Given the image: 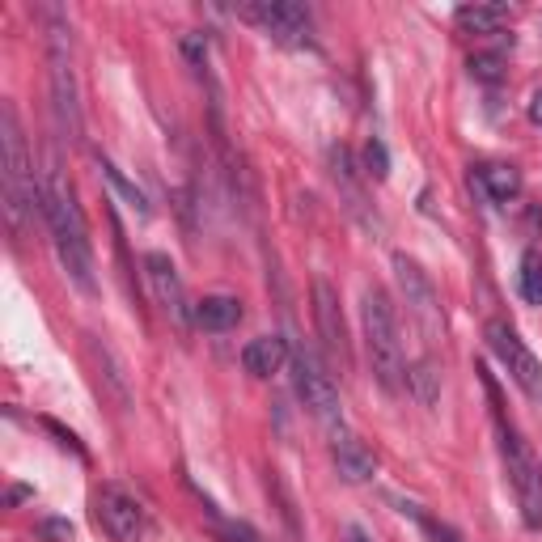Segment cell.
Segmentation results:
<instances>
[{
	"label": "cell",
	"instance_id": "7a4b0ae2",
	"mask_svg": "<svg viewBox=\"0 0 542 542\" xmlns=\"http://www.w3.org/2000/svg\"><path fill=\"white\" fill-rule=\"evenodd\" d=\"M0 174H5V212H9V225L22 229L26 216L39 212L43 216V183H34V170H30V153H26V140L22 128H17V111L5 106L0 111Z\"/></svg>",
	"mask_w": 542,
	"mask_h": 542
},
{
	"label": "cell",
	"instance_id": "ba28073f",
	"mask_svg": "<svg viewBox=\"0 0 542 542\" xmlns=\"http://www.w3.org/2000/svg\"><path fill=\"white\" fill-rule=\"evenodd\" d=\"M94 513L102 521V530L111 534L115 542H140L144 530H149V513L144 504L119 483H102L98 496H94Z\"/></svg>",
	"mask_w": 542,
	"mask_h": 542
},
{
	"label": "cell",
	"instance_id": "9a60e30c",
	"mask_svg": "<svg viewBox=\"0 0 542 542\" xmlns=\"http://www.w3.org/2000/svg\"><path fill=\"white\" fill-rule=\"evenodd\" d=\"M284 360H288V343H284L280 335H259V339H250L246 348H242V369H246L250 377L280 373Z\"/></svg>",
	"mask_w": 542,
	"mask_h": 542
},
{
	"label": "cell",
	"instance_id": "9c48e42d",
	"mask_svg": "<svg viewBox=\"0 0 542 542\" xmlns=\"http://www.w3.org/2000/svg\"><path fill=\"white\" fill-rule=\"evenodd\" d=\"M242 17L259 22L276 43L301 47L305 39H310V9L297 5V0H259V5H246Z\"/></svg>",
	"mask_w": 542,
	"mask_h": 542
},
{
	"label": "cell",
	"instance_id": "d4e9b609",
	"mask_svg": "<svg viewBox=\"0 0 542 542\" xmlns=\"http://www.w3.org/2000/svg\"><path fill=\"white\" fill-rule=\"evenodd\" d=\"M39 538H47V542H68V538H72V521H64V517L39 521Z\"/></svg>",
	"mask_w": 542,
	"mask_h": 542
},
{
	"label": "cell",
	"instance_id": "ffe728a7",
	"mask_svg": "<svg viewBox=\"0 0 542 542\" xmlns=\"http://www.w3.org/2000/svg\"><path fill=\"white\" fill-rule=\"evenodd\" d=\"M89 352H94V356L102 360V365H106V369H102V377H106V386H111V394H115V399H119L123 407H128V403H132V394H128V373H123V365H119V356H115L111 348H106V343H98V339H94V343H89Z\"/></svg>",
	"mask_w": 542,
	"mask_h": 542
},
{
	"label": "cell",
	"instance_id": "7402d4cb",
	"mask_svg": "<svg viewBox=\"0 0 542 542\" xmlns=\"http://www.w3.org/2000/svg\"><path fill=\"white\" fill-rule=\"evenodd\" d=\"M521 297L530 305H542V259L538 250H526L521 255Z\"/></svg>",
	"mask_w": 542,
	"mask_h": 542
},
{
	"label": "cell",
	"instance_id": "6da1fadb",
	"mask_svg": "<svg viewBox=\"0 0 542 542\" xmlns=\"http://www.w3.org/2000/svg\"><path fill=\"white\" fill-rule=\"evenodd\" d=\"M39 183H43V221L51 229V242H56L60 267L68 271L77 288L94 293V246H89V229H85L77 195H72V183L60 174L56 161L43 170Z\"/></svg>",
	"mask_w": 542,
	"mask_h": 542
},
{
	"label": "cell",
	"instance_id": "5b68a950",
	"mask_svg": "<svg viewBox=\"0 0 542 542\" xmlns=\"http://www.w3.org/2000/svg\"><path fill=\"white\" fill-rule=\"evenodd\" d=\"M51 106H56V123L64 140H81V102H77V77H72V47L68 30L51 26Z\"/></svg>",
	"mask_w": 542,
	"mask_h": 542
},
{
	"label": "cell",
	"instance_id": "4dcf8cb0",
	"mask_svg": "<svg viewBox=\"0 0 542 542\" xmlns=\"http://www.w3.org/2000/svg\"><path fill=\"white\" fill-rule=\"evenodd\" d=\"M34 492H30V487H13V492H9V504H22V500H30Z\"/></svg>",
	"mask_w": 542,
	"mask_h": 542
},
{
	"label": "cell",
	"instance_id": "30bf717a",
	"mask_svg": "<svg viewBox=\"0 0 542 542\" xmlns=\"http://www.w3.org/2000/svg\"><path fill=\"white\" fill-rule=\"evenodd\" d=\"M394 276H399V288L411 305V314L420 318V327L428 335H437L441 331V305H437V293H432V284L420 271V263L407 259V255H394Z\"/></svg>",
	"mask_w": 542,
	"mask_h": 542
},
{
	"label": "cell",
	"instance_id": "83f0119b",
	"mask_svg": "<svg viewBox=\"0 0 542 542\" xmlns=\"http://www.w3.org/2000/svg\"><path fill=\"white\" fill-rule=\"evenodd\" d=\"M424 526H428V534L437 538V542H462L458 530H449V526H437V521H424Z\"/></svg>",
	"mask_w": 542,
	"mask_h": 542
},
{
	"label": "cell",
	"instance_id": "3957f363",
	"mask_svg": "<svg viewBox=\"0 0 542 542\" xmlns=\"http://www.w3.org/2000/svg\"><path fill=\"white\" fill-rule=\"evenodd\" d=\"M360 322H365V343L373 360V377L386 394H403L407 365H403V343H399V322H394V305L382 288H365L360 301Z\"/></svg>",
	"mask_w": 542,
	"mask_h": 542
},
{
	"label": "cell",
	"instance_id": "f1b7e54d",
	"mask_svg": "<svg viewBox=\"0 0 542 542\" xmlns=\"http://www.w3.org/2000/svg\"><path fill=\"white\" fill-rule=\"evenodd\" d=\"M225 534H229V542H255V534L246 526H225Z\"/></svg>",
	"mask_w": 542,
	"mask_h": 542
},
{
	"label": "cell",
	"instance_id": "f546056e",
	"mask_svg": "<svg viewBox=\"0 0 542 542\" xmlns=\"http://www.w3.org/2000/svg\"><path fill=\"white\" fill-rule=\"evenodd\" d=\"M530 119L542 128V89H534V98H530Z\"/></svg>",
	"mask_w": 542,
	"mask_h": 542
},
{
	"label": "cell",
	"instance_id": "8fae6325",
	"mask_svg": "<svg viewBox=\"0 0 542 542\" xmlns=\"http://www.w3.org/2000/svg\"><path fill=\"white\" fill-rule=\"evenodd\" d=\"M144 276H149V288L157 305L166 310L170 318L178 322H191V310H187V293H183V276H178V267L170 255H161V250H149L144 255Z\"/></svg>",
	"mask_w": 542,
	"mask_h": 542
},
{
	"label": "cell",
	"instance_id": "52a82bcc",
	"mask_svg": "<svg viewBox=\"0 0 542 542\" xmlns=\"http://www.w3.org/2000/svg\"><path fill=\"white\" fill-rule=\"evenodd\" d=\"M487 348L496 352V360L504 369H509V377L521 386V394L526 399H534V403H542V365H538V356L521 343V335L509 327V322H487Z\"/></svg>",
	"mask_w": 542,
	"mask_h": 542
},
{
	"label": "cell",
	"instance_id": "484cf974",
	"mask_svg": "<svg viewBox=\"0 0 542 542\" xmlns=\"http://www.w3.org/2000/svg\"><path fill=\"white\" fill-rule=\"evenodd\" d=\"M183 56L191 60V68H208V47H204V34H183Z\"/></svg>",
	"mask_w": 542,
	"mask_h": 542
},
{
	"label": "cell",
	"instance_id": "603a6c76",
	"mask_svg": "<svg viewBox=\"0 0 542 542\" xmlns=\"http://www.w3.org/2000/svg\"><path fill=\"white\" fill-rule=\"evenodd\" d=\"M471 77L496 85V81L504 77V60L496 56V51H475V56H471Z\"/></svg>",
	"mask_w": 542,
	"mask_h": 542
},
{
	"label": "cell",
	"instance_id": "44dd1931",
	"mask_svg": "<svg viewBox=\"0 0 542 542\" xmlns=\"http://www.w3.org/2000/svg\"><path fill=\"white\" fill-rule=\"evenodd\" d=\"M407 386H411V394H415V399H420L424 407H432V403H437V390H441L437 365H432V360H415V365L407 369Z\"/></svg>",
	"mask_w": 542,
	"mask_h": 542
},
{
	"label": "cell",
	"instance_id": "2e32d148",
	"mask_svg": "<svg viewBox=\"0 0 542 542\" xmlns=\"http://www.w3.org/2000/svg\"><path fill=\"white\" fill-rule=\"evenodd\" d=\"M191 322L200 331H229L242 322V301L238 297H204L191 305Z\"/></svg>",
	"mask_w": 542,
	"mask_h": 542
},
{
	"label": "cell",
	"instance_id": "8992f818",
	"mask_svg": "<svg viewBox=\"0 0 542 542\" xmlns=\"http://www.w3.org/2000/svg\"><path fill=\"white\" fill-rule=\"evenodd\" d=\"M293 386H297V399L305 403V411L314 415L322 428L339 432L343 428V403H339V390L327 373L318 369V360L310 352H293Z\"/></svg>",
	"mask_w": 542,
	"mask_h": 542
},
{
	"label": "cell",
	"instance_id": "e0dca14e",
	"mask_svg": "<svg viewBox=\"0 0 542 542\" xmlns=\"http://www.w3.org/2000/svg\"><path fill=\"white\" fill-rule=\"evenodd\" d=\"M475 178H479V187L492 195L496 204H509V200H517V195H521V170L504 166V161H487V166L475 170Z\"/></svg>",
	"mask_w": 542,
	"mask_h": 542
},
{
	"label": "cell",
	"instance_id": "ac0fdd59",
	"mask_svg": "<svg viewBox=\"0 0 542 542\" xmlns=\"http://www.w3.org/2000/svg\"><path fill=\"white\" fill-rule=\"evenodd\" d=\"M454 22L466 34H496L504 22H509V5H462L454 13Z\"/></svg>",
	"mask_w": 542,
	"mask_h": 542
},
{
	"label": "cell",
	"instance_id": "1f68e13d",
	"mask_svg": "<svg viewBox=\"0 0 542 542\" xmlns=\"http://www.w3.org/2000/svg\"><path fill=\"white\" fill-rule=\"evenodd\" d=\"M348 542H369V534L360 530V526H348Z\"/></svg>",
	"mask_w": 542,
	"mask_h": 542
},
{
	"label": "cell",
	"instance_id": "5bb4252c",
	"mask_svg": "<svg viewBox=\"0 0 542 542\" xmlns=\"http://www.w3.org/2000/svg\"><path fill=\"white\" fill-rule=\"evenodd\" d=\"M331 178H335V187H339V200L343 208H348L360 225H377V216L369 212V200H365V191H360V170L352 166V153L343 149V144H335L331 149Z\"/></svg>",
	"mask_w": 542,
	"mask_h": 542
},
{
	"label": "cell",
	"instance_id": "d6986e66",
	"mask_svg": "<svg viewBox=\"0 0 542 542\" xmlns=\"http://www.w3.org/2000/svg\"><path fill=\"white\" fill-rule=\"evenodd\" d=\"M98 170H102V178H106V183H111V191L119 195V200H128V204H132L140 216H149V200H144V191H140V187H136L132 178L123 174L119 166H115L111 157H102V153H98Z\"/></svg>",
	"mask_w": 542,
	"mask_h": 542
},
{
	"label": "cell",
	"instance_id": "4316f807",
	"mask_svg": "<svg viewBox=\"0 0 542 542\" xmlns=\"http://www.w3.org/2000/svg\"><path fill=\"white\" fill-rule=\"evenodd\" d=\"M43 428H47V432H56V437H60V445H64V449H72V454H77V458H85V449H81V441H77V437H72V432H68V428H60L56 420H43Z\"/></svg>",
	"mask_w": 542,
	"mask_h": 542
},
{
	"label": "cell",
	"instance_id": "7c38bea8",
	"mask_svg": "<svg viewBox=\"0 0 542 542\" xmlns=\"http://www.w3.org/2000/svg\"><path fill=\"white\" fill-rule=\"evenodd\" d=\"M314 318H318V335L327 343L331 360L348 365V331H343V310H339V293L331 280H314Z\"/></svg>",
	"mask_w": 542,
	"mask_h": 542
},
{
	"label": "cell",
	"instance_id": "cb8c5ba5",
	"mask_svg": "<svg viewBox=\"0 0 542 542\" xmlns=\"http://www.w3.org/2000/svg\"><path fill=\"white\" fill-rule=\"evenodd\" d=\"M365 174L377 178V183H382V178H390V153H386V144L377 140V136L365 144Z\"/></svg>",
	"mask_w": 542,
	"mask_h": 542
},
{
	"label": "cell",
	"instance_id": "277c9868",
	"mask_svg": "<svg viewBox=\"0 0 542 542\" xmlns=\"http://www.w3.org/2000/svg\"><path fill=\"white\" fill-rule=\"evenodd\" d=\"M500 449H504V462H509V479L517 487L521 517H526L530 530H542V466L534 462L526 441L517 437V428L504 420H500Z\"/></svg>",
	"mask_w": 542,
	"mask_h": 542
},
{
	"label": "cell",
	"instance_id": "4fadbf2b",
	"mask_svg": "<svg viewBox=\"0 0 542 542\" xmlns=\"http://www.w3.org/2000/svg\"><path fill=\"white\" fill-rule=\"evenodd\" d=\"M331 458H335V471H339L343 483H365V479H373V471H377L373 449L360 441L356 432H348V428L331 432Z\"/></svg>",
	"mask_w": 542,
	"mask_h": 542
}]
</instances>
